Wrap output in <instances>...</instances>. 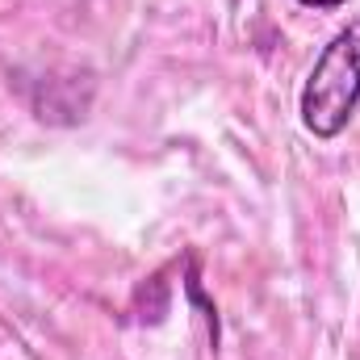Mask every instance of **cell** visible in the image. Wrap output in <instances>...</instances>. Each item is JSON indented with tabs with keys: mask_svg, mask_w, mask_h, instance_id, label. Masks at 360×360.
<instances>
[{
	"mask_svg": "<svg viewBox=\"0 0 360 360\" xmlns=\"http://www.w3.org/2000/svg\"><path fill=\"white\" fill-rule=\"evenodd\" d=\"M297 4H306V8H340L348 0H297Z\"/></svg>",
	"mask_w": 360,
	"mask_h": 360,
	"instance_id": "3957f363",
	"label": "cell"
},
{
	"mask_svg": "<svg viewBox=\"0 0 360 360\" xmlns=\"http://www.w3.org/2000/svg\"><path fill=\"white\" fill-rule=\"evenodd\" d=\"M184 289H188V297L201 306V314H205V323H210V344L218 348V310H214V302H205V293H201V281H197V272H193V269H188Z\"/></svg>",
	"mask_w": 360,
	"mask_h": 360,
	"instance_id": "7a4b0ae2",
	"label": "cell"
},
{
	"mask_svg": "<svg viewBox=\"0 0 360 360\" xmlns=\"http://www.w3.org/2000/svg\"><path fill=\"white\" fill-rule=\"evenodd\" d=\"M302 126L314 139H340L360 109V21H348L314 59L302 84Z\"/></svg>",
	"mask_w": 360,
	"mask_h": 360,
	"instance_id": "6da1fadb",
	"label": "cell"
}]
</instances>
